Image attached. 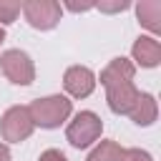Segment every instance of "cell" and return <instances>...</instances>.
Instances as JSON below:
<instances>
[{"label": "cell", "mask_w": 161, "mask_h": 161, "mask_svg": "<svg viewBox=\"0 0 161 161\" xmlns=\"http://www.w3.org/2000/svg\"><path fill=\"white\" fill-rule=\"evenodd\" d=\"M88 161H153V158H151L148 151L121 148L116 141H101V146L91 151Z\"/></svg>", "instance_id": "52a82bcc"}, {"label": "cell", "mask_w": 161, "mask_h": 161, "mask_svg": "<svg viewBox=\"0 0 161 161\" xmlns=\"http://www.w3.org/2000/svg\"><path fill=\"white\" fill-rule=\"evenodd\" d=\"M20 13L25 20L38 30H50L60 20V3L55 0H28L20 5Z\"/></svg>", "instance_id": "277c9868"}, {"label": "cell", "mask_w": 161, "mask_h": 161, "mask_svg": "<svg viewBox=\"0 0 161 161\" xmlns=\"http://www.w3.org/2000/svg\"><path fill=\"white\" fill-rule=\"evenodd\" d=\"M38 161H68V158H65V153H60L58 148H48V151L40 153Z\"/></svg>", "instance_id": "5bb4252c"}, {"label": "cell", "mask_w": 161, "mask_h": 161, "mask_svg": "<svg viewBox=\"0 0 161 161\" xmlns=\"http://www.w3.org/2000/svg\"><path fill=\"white\" fill-rule=\"evenodd\" d=\"M3 40H5V28L0 25V45H3Z\"/></svg>", "instance_id": "e0dca14e"}, {"label": "cell", "mask_w": 161, "mask_h": 161, "mask_svg": "<svg viewBox=\"0 0 161 161\" xmlns=\"http://www.w3.org/2000/svg\"><path fill=\"white\" fill-rule=\"evenodd\" d=\"M0 65H3V73L13 80V83H18V86H28V83H33V78H35V68H33V60H30V55L28 53H23V50H5L3 55H0Z\"/></svg>", "instance_id": "8992f818"}, {"label": "cell", "mask_w": 161, "mask_h": 161, "mask_svg": "<svg viewBox=\"0 0 161 161\" xmlns=\"http://www.w3.org/2000/svg\"><path fill=\"white\" fill-rule=\"evenodd\" d=\"M133 63L126 60V58H113L103 73H101V83L106 86V96H108V108L113 113H126L133 108L136 98H138V91L133 86Z\"/></svg>", "instance_id": "6da1fadb"}, {"label": "cell", "mask_w": 161, "mask_h": 161, "mask_svg": "<svg viewBox=\"0 0 161 161\" xmlns=\"http://www.w3.org/2000/svg\"><path fill=\"white\" fill-rule=\"evenodd\" d=\"M0 161H10V148L5 143H0Z\"/></svg>", "instance_id": "2e32d148"}, {"label": "cell", "mask_w": 161, "mask_h": 161, "mask_svg": "<svg viewBox=\"0 0 161 161\" xmlns=\"http://www.w3.org/2000/svg\"><path fill=\"white\" fill-rule=\"evenodd\" d=\"M20 15V3H0V23L10 25Z\"/></svg>", "instance_id": "7c38bea8"}, {"label": "cell", "mask_w": 161, "mask_h": 161, "mask_svg": "<svg viewBox=\"0 0 161 161\" xmlns=\"http://www.w3.org/2000/svg\"><path fill=\"white\" fill-rule=\"evenodd\" d=\"M63 86L73 98H86L96 88V75L86 65H70L65 70V75H63Z\"/></svg>", "instance_id": "ba28073f"}, {"label": "cell", "mask_w": 161, "mask_h": 161, "mask_svg": "<svg viewBox=\"0 0 161 161\" xmlns=\"http://www.w3.org/2000/svg\"><path fill=\"white\" fill-rule=\"evenodd\" d=\"M65 8H68V10H75V13H78V10H91V8H93V3H83V5H78V3H68Z\"/></svg>", "instance_id": "9a60e30c"}, {"label": "cell", "mask_w": 161, "mask_h": 161, "mask_svg": "<svg viewBox=\"0 0 161 161\" xmlns=\"http://www.w3.org/2000/svg\"><path fill=\"white\" fill-rule=\"evenodd\" d=\"M136 15H138V20L151 33L161 30V3L158 0H143V3H138L136 5Z\"/></svg>", "instance_id": "8fae6325"}, {"label": "cell", "mask_w": 161, "mask_h": 161, "mask_svg": "<svg viewBox=\"0 0 161 161\" xmlns=\"http://www.w3.org/2000/svg\"><path fill=\"white\" fill-rule=\"evenodd\" d=\"M33 126L40 128H58L73 111V103L65 96H48V98H38L28 106Z\"/></svg>", "instance_id": "7a4b0ae2"}, {"label": "cell", "mask_w": 161, "mask_h": 161, "mask_svg": "<svg viewBox=\"0 0 161 161\" xmlns=\"http://www.w3.org/2000/svg\"><path fill=\"white\" fill-rule=\"evenodd\" d=\"M101 131H103L101 118H98L93 111H80V113L68 123V128H65V138L70 141L73 148H88L91 143L98 141Z\"/></svg>", "instance_id": "3957f363"}, {"label": "cell", "mask_w": 161, "mask_h": 161, "mask_svg": "<svg viewBox=\"0 0 161 161\" xmlns=\"http://www.w3.org/2000/svg\"><path fill=\"white\" fill-rule=\"evenodd\" d=\"M131 53H133V60H136L138 65L153 68V65H158V60H161V43H158L156 38H151V35H141V38L133 43Z\"/></svg>", "instance_id": "9c48e42d"}, {"label": "cell", "mask_w": 161, "mask_h": 161, "mask_svg": "<svg viewBox=\"0 0 161 161\" xmlns=\"http://www.w3.org/2000/svg\"><path fill=\"white\" fill-rule=\"evenodd\" d=\"M96 8H98V10H106V13H118V10H126L128 3H126V0H118V3H98Z\"/></svg>", "instance_id": "4fadbf2b"}, {"label": "cell", "mask_w": 161, "mask_h": 161, "mask_svg": "<svg viewBox=\"0 0 161 161\" xmlns=\"http://www.w3.org/2000/svg\"><path fill=\"white\" fill-rule=\"evenodd\" d=\"M33 118H30V111L28 106H13L5 111L3 121H0V131H3V138L5 141H23L33 133Z\"/></svg>", "instance_id": "5b68a950"}, {"label": "cell", "mask_w": 161, "mask_h": 161, "mask_svg": "<svg viewBox=\"0 0 161 161\" xmlns=\"http://www.w3.org/2000/svg\"><path fill=\"white\" fill-rule=\"evenodd\" d=\"M128 116L138 123V126H151L156 121V101L151 93H138L133 108L128 111Z\"/></svg>", "instance_id": "30bf717a"}]
</instances>
